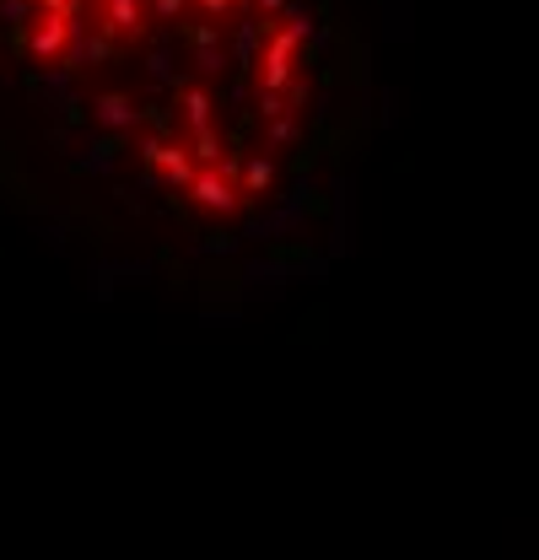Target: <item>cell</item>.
<instances>
[{
	"instance_id": "6da1fadb",
	"label": "cell",
	"mask_w": 539,
	"mask_h": 560,
	"mask_svg": "<svg viewBox=\"0 0 539 560\" xmlns=\"http://www.w3.org/2000/svg\"><path fill=\"white\" fill-rule=\"evenodd\" d=\"M335 0H0V178L98 248L243 280L351 151Z\"/></svg>"
}]
</instances>
